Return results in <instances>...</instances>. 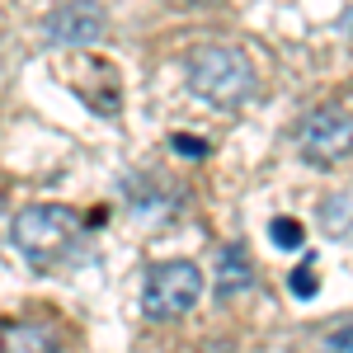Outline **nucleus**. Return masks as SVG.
<instances>
[{
  "instance_id": "nucleus-1",
  "label": "nucleus",
  "mask_w": 353,
  "mask_h": 353,
  "mask_svg": "<svg viewBox=\"0 0 353 353\" xmlns=\"http://www.w3.org/2000/svg\"><path fill=\"white\" fill-rule=\"evenodd\" d=\"M189 90L212 109H241L254 94V66L241 48H198L189 57Z\"/></svg>"
},
{
  "instance_id": "nucleus-2",
  "label": "nucleus",
  "mask_w": 353,
  "mask_h": 353,
  "mask_svg": "<svg viewBox=\"0 0 353 353\" xmlns=\"http://www.w3.org/2000/svg\"><path fill=\"white\" fill-rule=\"evenodd\" d=\"M81 236V217L71 208H57V203H38V208H24L19 217L10 221V241L24 254L33 269H48L57 264L71 241Z\"/></svg>"
},
{
  "instance_id": "nucleus-3",
  "label": "nucleus",
  "mask_w": 353,
  "mask_h": 353,
  "mask_svg": "<svg viewBox=\"0 0 353 353\" xmlns=\"http://www.w3.org/2000/svg\"><path fill=\"white\" fill-rule=\"evenodd\" d=\"M203 297V269L189 259H170L156 264L146 273V288H141V316L146 321H174L193 311V301Z\"/></svg>"
},
{
  "instance_id": "nucleus-4",
  "label": "nucleus",
  "mask_w": 353,
  "mask_h": 353,
  "mask_svg": "<svg viewBox=\"0 0 353 353\" xmlns=\"http://www.w3.org/2000/svg\"><path fill=\"white\" fill-rule=\"evenodd\" d=\"M297 151L311 165H339L353 156V113L344 109H316L297 128Z\"/></svg>"
},
{
  "instance_id": "nucleus-5",
  "label": "nucleus",
  "mask_w": 353,
  "mask_h": 353,
  "mask_svg": "<svg viewBox=\"0 0 353 353\" xmlns=\"http://www.w3.org/2000/svg\"><path fill=\"white\" fill-rule=\"evenodd\" d=\"M104 33V10L94 0H66L48 14V38L52 43H94Z\"/></svg>"
},
{
  "instance_id": "nucleus-6",
  "label": "nucleus",
  "mask_w": 353,
  "mask_h": 353,
  "mask_svg": "<svg viewBox=\"0 0 353 353\" xmlns=\"http://www.w3.org/2000/svg\"><path fill=\"white\" fill-rule=\"evenodd\" d=\"M57 330L33 325V321H10L0 325V353H57Z\"/></svg>"
},
{
  "instance_id": "nucleus-7",
  "label": "nucleus",
  "mask_w": 353,
  "mask_h": 353,
  "mask_svg": "<svg viewBox=\"0 0 353 353\" xmlns=\"http://www.w3.org/2000/svg\"><path fill=\"white\" fill-rule=\"evenodd\" d=\"M250 288H254V269H250L245 245H221V254H217V292L221 297H236V292H250Z\"/></svg>"
},
{
  "instance_id": "nucleus-8",
  "label": "nucleus",
  "mask_w": 353,
  "mask_h": 353,
  "mask_svg": "<svg viewBox=\"0 0 353 353\" xmlns=\"http://www.w3.org/2000/svg\"><path fill=\"white\" fill-rule=\"evenodd\" d=\"M269 236H273V245H278V250H301V241H306L301 221H292V217L269 221Z\"/></svg>"
},
{
  "instance_id": "nucleus-9",
  "label": "nucleus",
  "mask_w": 353,
  "mask_h": 353,
  "mask_svg": "<svg viewBox=\"0 0 353 353\" xmlns=\"http://www.w3.org/2000/svg\"><path fill=\"white\" fill-rule=\"evenodd\" d=\"M321 221H325L330 226V236H344V231H349V198H344V193H339V198H325V208H321Z\"/></svg>"
},
{
  "instance_id": "nucleus-10",
  "label": "nucleus",
  "mask_w": 353,
  "mask_h": 353,
  "mask_svg": "<svg viewBox=\"0 0 353 353\" xmlns=\"http://www.w3.org/2000/svg\"><path fill=\"white\" fill-rule=\"evenodd\" d=\"M292 292H297V297H316V254H306L301 269L292 273Z\"/></svg>"
},
{
  "instance_id": "nucleus-11",
  "label": "nucleus",
  "mask_w": 353,
  "mask_h": 353,
  "mask_svg": "<svg viewBox=\"0 0 353 353\" xmlns=\"http://www.w3.org/2000/svg\"><path fill=\"white\" fill-rule=\"evenodd\" d=\"M170 146H174V151H179V156H193V161H198V156H208V141H193L189 132L170 137Z\"/></svg>"
},
{
  "instance_id": "nucleus-12",
  "label": "nucleus",
  "mask_w": 353,
  "mask_h": 353,
  "mask_svg": "<svg viewBox=\"0 0 353 353\" xmlns=\"http://www.w3.org/2000/svg\"><path fill=\"white\" fill-rule=\"evenodd\" d=\"M325 353H353V325L349 330H339L334 339H330V349Z\"/></svg>"
}]
</instances>
